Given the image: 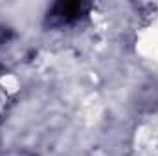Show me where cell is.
I'll use <instances>...</instances> for the list:
<instances>
[{"mask_svg": "<svg viewBox=\"0 0 158 156\" xmlns=\"http://www.w3.org/2000/svg\"><path fill=\"white\" fill-rule=\"evenodd\" d=\"M88 9H90V4H85V2H57L48 11V20L53 26L72 24V22H77L81 17H85Z\"/></svg>", "mask_w": 158, "mask_h": 156, "instance_id": "1", "label": "cell"}, {"mask_svg": "<svg viewBox=\"0 0 158 156\" xmlns=\"http://www.w3.org/2000/svg\"><path fill=\"white\" fill-rule=\"evenodd\" d=\"M9 37H11V31H9V28H4V26H0V42L7 40Z\"/></svg>", "mask_w": 158, "mask_h": 156, "instance_id": "2", "label": "cell"}]
</instances>
